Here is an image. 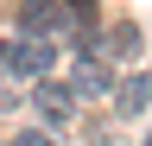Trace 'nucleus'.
<instances>
[{
  "mask_svg": "<svg viewBox=\"0 0 152 146\" xmlns=\"http://www.w3.org/2000/svg\"><path fill=\"white\" fill-rule=\"evenodd\" d=\"M19 26L38 32V38L76 32V0H26V7H19Z\"/></svg>",
  "mask_w": 152,
  "mask_h": 146,
  "instance_id": "nucleus-2",
  "label": "nucleus"
},
{
  "mask_svg": "<svg viewBox=\"0 0 152 146\" xmlns=\"http://www.w3.org/2000/svg\"><path fill=\"white\" fill-rule=\"evenodd\" d=\"M146 102H152V76H146V70H133V76L114 89V108H121V114H140Z\"/></svg>",
  "mask_w": 152,
  "mask_h": 146,
  "instance_id": "nucleus-5",
  "label": "nucleus"
},
{
  "mask_svg": "<svg viewBox=\"0 0 152 146\" xmlns=\"http://www.w3.org/2000/svg\"><path fill=\"white\" fill-rule=\"evenodd\" d=\"M19 102H26V83H19V76H0V114H13Z\"/></svg>",
  "mask_w": 152,
  "mask_h": 146,
  "instance_id": "nucleus-7",
  "label": "nucleus"
},
{
  "mask_svg": "<svg viewBox=\"0 0 152 146\" xmlns=\"http://www.w3.org/2000/svg\"><path fill=\"white\" fill-rule=\"evenodd\" d=\"M13 146H57V140H51V134H19Z\"/></svg>",
  "mask_w": 152,
  "mask_h": 146,
  "instance_id": "nucleus-8",
  "label": "nucleus"
},
{
  "mask_svg": "<svg viewBox=\"0 0 152 146\" xmlns=\"http://www.w3.org/2000/svg\"><path fill=\"white\" fill-rule=\"evenodd\" d=\"M51 57L57 51H51V38H38V32H19L13 45H0V64H7V76H19V83L26 76H51Z\"/></svg>",
  "mask_w": 152,
  "mask_h": 146,
  "instance_id": "nucleus-1",
  "label": "nucleus"
},
{
  "mask_svg": "<svg viewBox=\"0 0 152 146\" xmlns=\"http://www.w3.org/2000/svg\"><path fill=\"white\" fill-rule=\"evenodd\" d=\"M32 108H38V121H45V127H64V121L76 114V95H70V83L32 76Z\"/></svg>",
  "mask_w": 152,
  "mask_h": 146,
  "instance_id": "nucleus-3",
  "label": "nucleus"
},
{
  "mask_svg": "<svg viewBox=\"0 0 152 146\" xmlns=\"http://www.w3.org/2000/svg\"><path fill=\"white\" fill-rule=\"evenodd\" d=\"M140 45H146V38H140V32H133V26H114L108 38L95 45V57H140Z\"/></svg>",
  "mask_w": 152,
  "mask_h": 146,
  "instance_id": "nucleus-6",
  "label": "nucleus"
},
{
  "mask_svg": "<svg viewBox=\"0 0 152 146\" xmlns=\"http://www.w3.org/2000/svg\"><path fill=\"white\" fill-rule=\"evenodd\" d=\"M102 89H108V64L95 57V51H83L76 70H70V95H102Z\"/></svg>",
  "mask_w": 152,
  "mask_h": 146,
  "instance_id": "nucleus-4",
  "label": "nucleus"
}]
</instances>
